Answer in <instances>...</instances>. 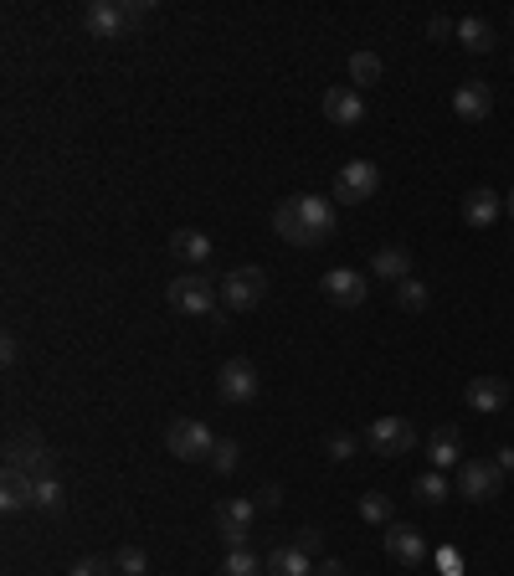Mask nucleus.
I'll use <instances>...</instances> for the list:
<instances>
[{
	"instance_id": "nucleus-1",
	"label": "nucleus",
	"mask_w": 514,
	"mask_h": 576,
	"mask_svg": "<svg viewBox=\"0 0 514 576\" xmlns=\"http://www.w3.org/2000/svg\"><path fill=\"white\" fill-rule=\"evenodd\" d=\"M335 227H340L335 206L319 201V196H288V201H278V211H273V232H278L288 247H324L329 237H335Z\"/></svg>"
},
{
	"instance_id": "nucleus-2",
	"label": "nucleus",
	"mask_w": 514,
	"mask_h": 576,
	"mask_svg": "<svg viewBox=\"0 0 514 576\" xmlns=\"http://www.w3.org/2000/svg\"><path fill=\"white\" fill-rule=\"evenodd\" d=\"M165 299H170L175 314H191V319H211L216 309H222V294H216V283L206 273H180L165 288Z\"/></svg>"
},
{
	"instance_id": "nucleus-3",
	"label": "nucleus",
	"mask_w": 514,
	"mask_h": 576,
	"mask_svg": "<svg viewBox=\"0 0 514 576\" xmlns=\"http://www.w3.org/2000/svg\"><path fill=\"white\" fill-rule=\"evenodd\" d=\"M216 294H222V309L227 314H247V309H257L268 299V273L263 268H232L222 283H216Z\"/></svg>"
},
{
	"instance_id": "nucleus-4",
	"label": "nucleus",
	"mask_w": 514,
	"mask_h": 576,
	"mask_svg": "<svg viewBox=\"0 0 514 576\" xmlns=\"http://www.w3.org/2000/svg\"><path fill=\"white\" fill-rule=\"evenodd\" d=\"M6 468H16V474H26V479H47V474H57L52 448H47V438H42L36 427L16 432V438L6 443Z\"/></svg>"
},
{
	"instance_id": "nucleus-5",
	"label": "nucleus",
	"mask_w": 514,
	"mask_h": 576,
	"mask_svg": "<svg viewBox=\"0 0 514 576\" xmlns=\"http://www.w3.org/2000/svg\"><path fill=\"white\" fill-rule=\"evenodd\" d=\"M458 494L484 504V499H499L504 494V468L494 458H463L458 463Z\"/></svg>"
},
{
	"instance_id": "nucleus-6",
	"label": "nucleus",
	"mask_w": 514,
	"mask_h": 576,
	"mask_svg": "<svg viewBox=\"0 0 514 576\" xmlns=\"http://www.w3.org/2000/svg\"><path fill=\"white\" fill-rule=\"evenodd\" d=\"M365 448L381 453V458H407L417 448V427L407 417H376L365 427Z\"/></svg>"
},
{
	"instance_id": "nucleus-7",
	"label": "nucleus",
	"mask_w": 514,
	"mask_h": 576,
	"mask_svg": "<svg viewBox=\"0 0 514 576\" xmlns=\"http://www.w3.org/2000/svg\"><path fill=\"white\" fill-rule=\"evenodd\" d=\"M257 391H263V381H257V366L252 360H227L222 371H216V396L222 402H232V407H247V402H257Z\"/></svg>"
},
{
	"instance_id": "nucleus-8",
	"label": "nucleus",
	"mask_w": 514,
	"mask_h": 576,
	"mask_svg": "<svg viewBox=\"0 0 514 576\" xmlns=\"http://www.w3.org/2000/svg\"><path fill=\"white\" fill-rule=\"evenodd\" d=\"M376 186H381V170H376L371 160H350V165H340V175H335V201H340V206H360V201L376 196Z\"/></svg>"
},
{
	"instance_id": "nucleus-9",
	"label": "nucleus",
	"mask_w": 514,
	"mask_h": 576,
	"mask_svg": "<svg viewBox=\"0 0 514 576\" xmlns=\"http://www.w3.org/2000/svg\"><path fill=\"white\" fill-rule=\"evenodd\" d=\"M165 448H170L175 458H211L216 438H211V427H206L201 417H175L170 432H165Z\"/></svg>"
},
{
	"instance_id": "nucleus-10",
	"label": "nucleus",
	"mask_w": 514,
	"mask_h": 576,
	"mask_svg": "<svg viewBox=\"0 0 514 576\" xmlns=\"http://www.w3.org/2000/svg\"><path fill=\"white\" fill-rule=\"evenodd\" d=\"M83 31L98 36V42H114V36L129 31V16H124V0H88L83 6Z\"/></svg>"
},
{
	"instance_id": "nucleus-11",
	"label": "nucleus",
	"mask_w": 514,
	"mask_h": 576,
	"mask_svg": "<svg viewBox=\"0 0 514 576\" xmlns=\"http://www.w3.org/2000/svg\"><path fill=\"white\" fill-rule=\"evenodd\" d=\"M252 515H257V504L252 499H227V504H216V535L227 540V546L237 551L247 530H252Z\"/></svg>"
},
{
	"instance_id": "nucleus-12",
	"label": "nucleus",
	"mask_w": 514,
	"mask_h": 576,
	"mask_svg": "<svg viewBox=\"0 0 514 576\" xmlns=\"http://www.w3.org/2000/svg\"><path fill=\"white\" fill-rule=\"evenodd\" d=\"M386 556L401 561V566H422V561H427V540H422V530L391 520V525H386Z\"/></svg>"
},
{
	"instance_id": "nucleus-13",
	"label": "nucleus",
	"mask_w": 514,
	"mask_h": 576,
	"mask_svg": "<svg viewBox=\"0 0 514 576\" xmlns=\"http://www.w3.org/2000/svg\"><path fill=\"white\" fill-rule=\"evenodd\" d=\"M319 288H324V299L340 304V309H360L365 304V278L355 268H329Z\"/></svg>"
},
{
	"instance_id": "nucleus-14",
	"label": "nucleus",
	"mask_w": 514,
	"mask_h": 576,
	"mask_svg": "<svg viewBox=\"0 0 514 576\" xmlns=\"http://www.w3.org/2000/svg\"><path fill=\"white\" fill-rule=\"evenodd\" d=\"M453 114H458L463 124H484V119L494 114V93H489V83H458V93H453Z\"/></svg>"
},
{
	"instance_id": "nucleus-15",
	"label": "nucleus",
	"mask_w": 514,
	"mask_h": 576,
	"mask_svg": "<svg viewBox=\"0 0 514 576\" xmlns=\"http://www.w3.org/2000/svg\"><path fill=\"white\" fill-rule=\"evenodd\" d=\"M463 402H468V412H504V402H509V381H499V376H473L468 381V391H463Z\"/></svg>"
},
{
	"instance_id": "nucleus-16",
	"label": "nucleus",
	"mask_w": 514,
	"mask_h": 576,
	"mask_svg": "<svg viewBox=\"0 0 514 576\" xmlns=\"http://www.w3.org/2000/svg\"><path fill=\"white\" fill-rule=\"evenodd\" d=\"M324 119L329 124H340V129H355L365 119V98L360 88H329L324 93Z\"/></svg>"
},
{
	"instance_id": "nucleus-17",
	"label": "nucleus",
	"mask_w": 514,
	"mask_h": 576,
	"mask_svg": "<svg viewBox=\"0 0 514 576\" xmlns=\"http://www.w3.org/2000/svg\"><path fill=\"white\" fill-rule=\"evenodd\" d=\"M170 252H175V258L186 263L191 273H201V268L211 263V252H216V247H211V237H206V232H191V227H180V232L170 237Z\"/></svg>"
},
{
	"instance_id": "nucleus-18",
	"label": "nucleus",
	"mask_w": 514,
	"mask_h": 576,
	"mask_svg": "<svg viewBox=\"0 0 514 576\" xmlns=\"http://www.w3.org/2000/svg\"><path fill=\"white\" fill-rule=\"evenodd\" d=\"M0 510H6V515L36 510V479L16 474V468H6V479H0Z\"/></svg>"
},
{
	"instance_id": "nucleus-19",
	"label": "nucleus",
	"mask_w": 514,
	"mask_h": 576,
	"mask_svg": "<svg viewBox=\"0 0 514 576\" xmlns=\"http://www.w3.org/2000/svg\"><path fill=\"white\" fill-rule=\"evenodd\" d=\"M371 273L386 278V283H407V278H412V252H407V247H376Z\"/></svg>"
},
{
	"instance_id": "nucleus-20",
	"label": "nucleus",
	"mask_w": 514,
	"mask_h": 576,
	"mask_svg": "<svg viewBox=\"0 0 514 576\" xmlns=\"http://www.w3.org/2000/svg\"><path fill=\"white\" fill-rule=\"evenodd\" d=\"M499 211H504V201H499L489 186H479V191L463 196V222H468V227H489Z\"/></svg>"
},
{
	"instance_id": "nucleus-21",
	"label": "nucleus",
	"mask_w": 514,
	"mask_h": 576,
	"mask_svg": "<svg viewBox=\"0 0 514 576\" xmlns=\"http://www.w3.org/2000/svg\"><path fill=\"white\" fill-rule=\"evenodd\" d=\"M268 576H314V556H304L299 546H278L268 556Z\"/></svg>"
},
{
	"instance_id": "nucleus-22",
	"label": "nucleus",
	"mask_w": 514,
	"mask_h": 576,
	"mask_svg": "<svg viewBox=\"0 0 514 576\" xmlns=\"http://www.w3.org/2000/svg\"><path fill=\"white\" fill-rule=\"evenodd\" d=\"M458 448H463L458 427H437V432H432V443H427V458L437 463V474H443L448 463H458Z\"/></svg>"
},
{
	"instance_id": "nucleus-23",
	"label": "nucleus",
	"mask_w": 514,
	"mask_h": 576,
	"mask_svg": "<svg viewBox=\"0 0 514 576\" xmlns=\"http://www.w3.org/2000/svg\"><path fill=\"white\" fill-rule=\"evenodd\" d=\"M458 42H463L468 52H494V26H489L484 16H463V21H458Z\"/></svg>"
},
{
	"instance_id": "nucleus-24",
	"label": "nucleus",
	"mask_w": 514,
	"mask_h": 576,
	"mask_svg": "<svg viewBox=\"0 0 514 576\" xmlns=\"http://www.w3.org/2000/svg\"><path fill=\"white\" fill-rule=\"evenodd\" d=\"M67 504V489H62V479L57 474H47V479H36V510H47V515H57Z\"/></svg>"
},
{
	"instance_id": "nucleus-25",
	"label": "nucleus",
	"mask_w": 514,
	"mask_h": 576,
	"mask_svg": "<svg viewBox=\"0 0 514 576\" xmlns=\"http://www.w3.org/2000/svg\"><path fill=\"white\" fill-rule=\"evenodd\" d=\"M381 72H386V67H381V57H376V52H355V57H350V78H355L360 88L381 83Z\"/></svg>"
},
{
	"instance_id": "nucleus-26",
	"label": "nucleus",
	"mask_w": 514,
	"mask_h": 576,
	"mask_svg": "<svg viewBox=\"0 0 514 576\" xmlns=\"http://www.w3.org/2000/svg\"><path fill=\"white\" fill-rule=\"evenodd\" d=\"M216 474H237V463H242V448H237V438H216V448H211V458H206Z\"/></svg>"
},
{
	"instance_id": "nucleus-27",
	"label": "nucleus",
	"mask_w": 514,
	"mask_h": 576,
	"mask_svg": "<svg viewBox=\"0 0 514 576\" xmlns=\"http://www.w3.org/2000/svg\"><path fill=\"white\" fill-rule=\"evenodd\" d=\"M396 304L407 309V314H422V309H427V283H422V278L396 283Z\"/></svg>"
},
{
	"instance_id": "nucleus-28",
	"label": "nucleus",
	"mask_w": 514,
	"mask_h": 576,
	"mask_svg": "<svg viewBox=\"0 0 514 576\" xmlns=\"http://www.w3.org/2000/svg\"><path fill=\"white\" fill-rule=\"evenodd\" d=\"M453 489H448V479L443 474H422L417 484H412V499H422V504H443Z\"/></svg>"
},
{
	"instance_id": "nucleus-29",
	"label": "nucleus",
	"mask_w": 514,
	"mask_h": 576,
	"mask_svg": "<svg viewBox=\"0 0 514 576\" xmlns=\"http://www.w3.org/2000/svg\"><path fill=\"white\" fill-rule=\"evenodd\" d=\"M222 576H263V561H257L247 546H237V551L222 561Z\"/></svg>"
},
{
	"instance_id": "nucleus-30",
	"label": "nucleus",
	"mask_w": 514,
	"mask_h": 576,
	"mask_svg": "<svg viewBox=\"0 0 514 576\" xmlns=\"http://www.w3.org/2000/svg\"><path fill=\"white\" fill-rule=\"evenodd\" d=\"M360 520L391 525V499H386V494H360Z\"/></svg>"
},
{
	"instance_id": "nucleus-31",
	"label": "nucleus",
	"mask_w": 514,
	"mask_h": 576,
	"mask_svg": "<svg viewBox=\"0 0 514 576\" xmlns=\"http://www.w3.org/2000/svg\"><path fill=\"white\" fill-rule=\"evenodd\" d=\"M114 566H119V576H144L150 571V556L139 546H124V551H114Z\"/></svg>"
},
{
	"instance_id": "nucleus-32",
	"label": "nucleus",
	"mask_w": 514,
	"mask_h": 576,
	"mask_svg": "<svg viewBox=\"0 0 514 576\" xmlns=\"http://www.w3.org/2000/svg\"><path fill=\"white\" fill-rule=\"evenodd\" d=\"M119 566L114 561H103V556H88V561H78V566H72L67 576H114Z\"/></svg>"
},
{
	"instance_id": "nucleus-33",
	"label": "nucleus",
	"mask_w": 514,
	"mask_h": 576,
	"mask_svg": "<svg viewBox=\"0 0 514 576\" xmlns=\"http://www.w3.org/2000/svg\"><path fill=\"white\" fill-rule=\"evenodd\" d=\"M324 453L335 458V463H345V458H355V438H350V432H335V438L324 443Z\"/></svg>"
},
{
	"instance_id": "nucleus-34",
	"label": "nucleus",
	"mask_w": 514,
	"mask_h": 576,
	"mask_svg": "<svg viewBox=\"0 0 514 576\" xmlns=\"http://www.w3.org/2000/svg\"><path fill=\"white\" fill-rule=\"evenodd\" d=\"M252 504H257V510H278V504H283V489H278V484H263V489L252 494Z\"/></svg>"
},
{
	"instance_id": "nucleus-35",
	"label": "nucleus",
	"mask_w": 514,
	"mask_h": 576,
	"mask_svg": "<svg viewBox=\"0 0 514 576\" xmlns=\"http://www.w3.org/2000/svg\"><path fill=\"white\" fill-rule=\"evenodd\" d=\"M150 0H124V16H129V26H139V21H150Z\"/></svg>"
},
{
	"instance_id": "nucleus-36",
	"label": "nucleus",
	"mask_w": 514,
	"mask_h": 576,
	"mask_svg": "<svg viewBox=\"0 0 514 576\" xmlns=\"http://www.w3.org/2000/svg\"><path fill=\"white\" fill-rule=\"evenodd\" d=\"M293 546H299L304 556H314V551H319V530H314V525H304V530H299V540H293Z\"/></svg>"
},
{
	"instance_id": "nucleus-37",
	"label": "nucleus",
	"mask_w": 514,
	"mask_h": 576,
	"mask_svg": "<svg viewBox=\"0 0 514 576\" xmlns=\"http://www.w3.org/2000/svg\"><path fill=\"white\" fill-rule=\"evenodd\" d=\"M427 31H432V36H437V42H443V36H453V31H458V26H453V21H448V16H432V21H427Z\"/></svg>"
},
{
	"instance_id": "nucleus-38",
	"label": "nucleus",
	"mask_w": 514,
	"mask_h": 576,
	"mask_svg": "<svg viewBox=\"0 0 514 576\" xmlns=\"http://www.w3.org/2000/svg\"><path fill=\"white\" fill-rule=\"evenodd\" d=\"M16 355H21V345H16V335H6V340H0V360H6V366H16Z\"/></svg>"
},
{
	"instance_id": "nucleus-39",
	"label": "nucleus",
	"mask_w": 514,
	"mask_h": 576,
	"mask_svg": "<svg viewBox=\"0 0 514 576\" xmlns=\"http://www.w3.org/2000/svg\"><path fill=\"white\" fill-rule=\"evenodd\" d=\"M314 576H350V571H345V561H324Z\"/></svg>"
},
{
	"instance_id": "nucleus-40",
	"label": "nucleus",
	"mask_w": 514,
	"mask_h": 576,
	"mask_svg": "<svg viewBox=\"0 0 514 576\" xmlns=\"http://www.w3.org/2000/svg\"><path fill=\"white\" fill-rule=\"evenodd\" d=\"M499 468H504V474H509V468H514V448H499V458H494Z\"/></svg>"
},
{
	"instance_id": "nucleus-41",
	"label": "nucleus",
	"mask_w": 514,
	"mask_h": 576,
	"mask_svg": "<svg viewBox=\"0 0 514 576\" xmlns=\"http://www.w3.org/2000/svg\"><path fill=\"white\" fill-rule=\"evenodd\" d=\"M504 211H509V216H514V191H509V196H504Z\"/></svg>"
},
{
	"instance_id": "nucleus-42",
	"label": "nucleus",
	"mask_w": 514,
	"mask_h": 576,
	"mask_svg": "<svg viewBox=\"0 0 514 576\" xmlns=\"http://www.w3.org/2000/svg\"><path fill=\"white\" fill-rule=\"evenodd\" d=\"M509 21H514V16H509Z\"/></svg>"
}]
</instances>
